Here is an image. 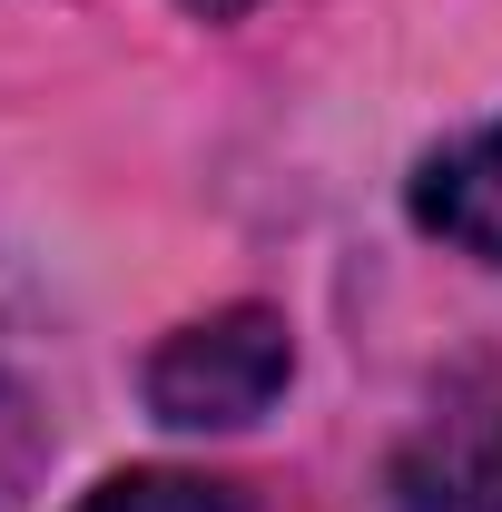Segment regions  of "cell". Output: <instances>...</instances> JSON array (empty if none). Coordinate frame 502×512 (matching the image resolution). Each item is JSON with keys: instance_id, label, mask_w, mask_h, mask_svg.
<instances>
[{"instance_id": "1", "label": "cell", "mask_w": 502, "mask_h": 512, "mask_svg": "<svg viewBox=\"0 0 502 512\" xmlns=\"http://www.w3.org/2000/svg\"><path fill=\"white\" fill-rule=\"evenodd\" d=\"M296 375V345L276 306H217L178 325L148 355V414L158 424H256Z\"/></svg>"}, {"instance_id": "2", "label": "cell", "mask_w": 502, "mask_h": 512, "mask_svg": "<svg viewBox=\"0 0 502 512\" xmlns=\"http://www.w3.org/2000/svg\"><path fill=\"white\" fill-rule=\"evenodd\" d=\"M404 512H502V384L443 394V414L394 463Z\"/></svg>"}, {"instance_id": "3", "label": "cell", "mask_w": 502, "mask_h": 512, "mask_svg": "<svg viewBox=\"0 0 502 512\" xmlns=\"http://www.w3.org/2000/svg\"><path fill=\"white\" fill-rule=\"evenodd\" d=\"M414 217L434 227L443 247H463V256H483V266H502V119L473 128L463 148L424 158V178H414Z\"/></svg>"}, {"instance_id": "4", "label": "cell", "mask_w": 502, "mask_h": 512, "mask_svg": "<svg viewBox=\"0 0 502 512\" xmlns=\"http://www.w3.org/2000/svg\"><path fill=\"white\" fill-rule=\"evenodd\" d=\"M79 512H237V503L197 473H109Z\"/></svg>"}, {"instance_id": "5", "label": "cell", "mask_w": 502, "mask_h": 512, "mask_svg": "<svg viewBox=\"0 0 502 512\" xmlns=\"http://www.w3.org/2000/svg\"><path fill=\"white\" fill-rule=\"evenodd\" d=\"M197 20H237V10H256V0H188Z\"/></svg>"}]
</instances>
